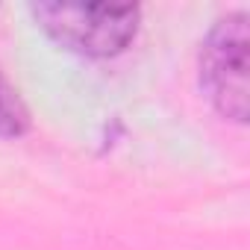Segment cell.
<instances>
[{
	"instance_id": "obj_3",
	"label": "cell",
	"mask_w": 250,
	"mask_h": 250,
	"mask_svg": "<svg viewBox=\"0 0 250 250\" xmlns=\"http://www.w3.org/2000/svg\"><path fill=\"white\" fill-rule=\"evenodd\" d=\"M30 130V109L24 106L18 88L0 71V139H18Z\"/></svg>"
},
{
	"instance_id": "obj_2",
	"label": "cell",
	"mask_w": 250,
	"mask_h": 250,
	"mask_svg": "<svg viewBox=\"0 0 250 250\" xmlns=\"http://www.w3.org/2000/svg\"><path fill=\"white\" fill-rule=\"evenodd\" d=\"M247 71H250V27L247 15L235 12L221 18L209 30L200 47V83L206 88V97L224 118L235 124H244L250 112Z\"/></svg>"
},
{
	"instance_id": "obj_1",
	"label": "cell",
	"mask_w": 250,
	"mask_h": 250,
	"mask_svg": "<svg viewBox=\"0 0 250 250\" xmlns=\"http://www.w3.org/2000/svg\"><path fill=\"white\" fill-rule=\"evenodd\" d=\"M39 27L65 50L83 56H115L136 39L139 6H80V3H33Z\"/></svg>"
}]
</instances>
